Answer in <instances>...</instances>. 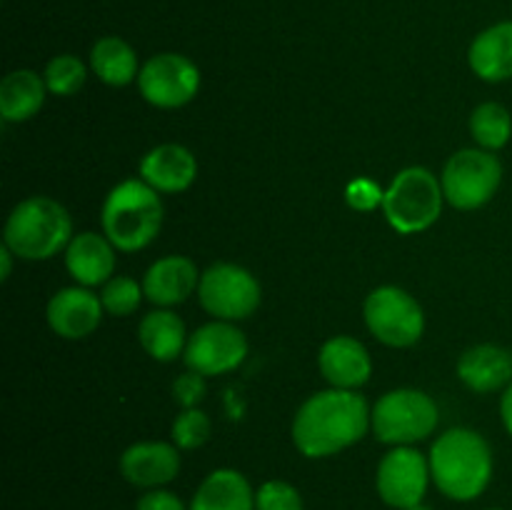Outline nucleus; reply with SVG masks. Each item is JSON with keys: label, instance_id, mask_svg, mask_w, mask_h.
<instances>
[{"label": "nucleus", "instance_id": "nucleus-1", "mask_svg": "<svg viewBox=\"0 0 512 510\" xmlns=\"http://www.w3.org/2000/svg\"><path fill=\"white\" fill-rule=\"evenodd\" d=\"M370 430V405L358 390L328 388L310 395L293 418V445L310 460L353 448Z\"/></svg>", "mask_w": 512, "mask_h": 510}, {"label": "nucleus", "instance_id": "nucleus-2", "mask_svg": "<svg viewBox=\"0 0 512 510\" xmlns=\"http://www.w3.org/2000/svg\"><path fill=\"white\" fill-rule=\"evenodd\" d=\"M433 485L455 503H473L493 483L495 458L488 438L473 428H450L428 453Z\"/></svg>", "mask_w": 512, "mask_h": 510}, {"label": "nucleus", "instance_id": "nucleus-3", "mask_svg": "<svg viewBox=\"0 0 512 510\" xmlns=\"http://www.w3.org/2000/svg\"><path fill=\"white\" fill-rule=\"evenodd\" d=\"M165 220L158 190L143 178H128L115 185L100 208V225L120 253L145 250L160 235Z\"/></svg>", "mask_w": 512, "mask_h": 510}, {"label": "nucleus", "instance_id": "nucleus-4", "mask_svg": "<svg viewBox=\"0 0 512 510\" xmlns=\"http://www.w3.org/2000/svg\"><path fill=\"white\" fill-rule=\"evenodd\" d=\"M68 208L48 195H30L10 210L3 228V245L20 260H50L65 253L73 240Z\"/></svg>", "mask_w": 512, "mask_h": 510}, {"label": "nucleus", "instance_id": "nucleus-5", "mask_svg": "<svg viewBox=\"0 0 512 510\" xmlns=\"http://www.w3.org/2000/svg\"><path fill=\"white\" fill-rule=\"evenodd\" d=\"M445 193L440 178L423 165H410L395 173L385 188L383 215L400 235H418L433 228L443 215Z\"/></svg>", "mask_w": 512, "mask_h": 510}, {"label": "nucleus", "instance_id": "nucleus-6", "mask_svg": "<svg viewBox=\"0 0 512 510\" xmlns=\"http://www.w3.org/2000/svg\"><path fill=\"white\" fill-rule=\"evenodd\" d=\"M440 408L425 390L395 388L370 408V430L383 445H415L438 430Z\"/></svg>", "mask_w": 512, "mask_h": 510}, {"label": "nucleus", "instance_id": "nucleus-7", "mask_svg": "<svg viewBox=\"0 0 512 510\" xmlns=\"http://www.w3.org/2000/svg\"><path fill=\"white\" fill-rule=\"evenodd\" d=\"M503 173V163L490 150L478 148V145L458 150L450 155L440 175L445 203L463 213L485 208L498 195Z\"/></svg>", "mask_w": 512, "mask_h": 510}, {"label": "nucleus", "instance_id": "nucleus-8", "mask_svg": "<svg viewBox=\"0 0 512 510\" xmlns=\"http://www.w3.org/2000/svg\"><path fill=\"white\" fill-rule=\"evenodd\" d=\"M363 318L370 335L388 348H413L425 333L423 305L398 285L370 290L363 303Z\"/></svg>", "mask_w": 512, "mask_h": 510}, {"label": "nucleus", "instance_id": "nucleus-9", "mask_svg": "<svg viewBox=\"0 0 512 510\" xmlns=\"http://www.w3.org/2000/svg\"><path fill=\"white\" fill-rule=\"evenodd\" d=\"M195 295L200 308L213 315V320H228V323L250 318L263 303V288L258 278L238 263H213L205 268Z\"/></svg>", "mask_w": 512, "mask_h": 510}, {"label": "nucleus", "instance_id": "nucleus-10", "mask_svg": "<svg viewBox=\"0 0 512 510\" xmlns=\"http://www.w3.org/2000/svg\"><path fill=\"white\" fill-rule=\"evenodd\" d=\"M430 483H433L430 460L415 445L390 448L375 470V490L380 500L393 510H408L425 503Z\"/></svg>", "mask_w": 512, "mask_h": 510}, {"label": "nucleus", "instance_id": "nucleus-11", "mask_svg": "<svg viewBox=\"0 0 512 510\" xmlns=\"http://www.w3.org/2000/svg\"><path fill=\"white\" fill-rule=\"evenodd\" d=\"M138 90L153 108H183L200 93V68L188 55L158 53L140 68Z\"/></svg>", "mask_w": 512, "mask_h": 510}, {"label": "nucleus", "instance_id": "nucleus-12", "mask_svg": "<svg viewBox=\"0 0 512 510\" xmlns=\"http://www.w3.org/2000/svg\"><path fill=\"white\" fill-rule=\"evenodd\" d=\"M248 338L243 330L228 320H210L190 333L183 363L203 378H215L238 370L248 358Z\"/></svg>", "mask_w": 512, "mask_h": 510}, {"label": "nucleus", "instance_id": "nucleus-13", "mask_svg": "<svg viewBox=\"0 0 512 510\" xmlns=\"http://www.w3.org/2000/svg\"><path fill=\"white\" fill-rule=\"evenodd\" d=\"M180 448L165 440H140L120 455V475L140 490L165 488L180 475Z\"/></svg>", "mask_w": 512, "mask_h": 510}, {"label": "nucleus", "instance_id": "nucleus-14", "mask_svg": "<svg viewBox=\"0 0 512 510\" xmlns=\"http://www.w3.org/2000/svg\"><path fill=\"white\" fill-rule=\"evenodd\" d=\"M105 308L100 295H95L83 285H70V288L58 290L48 300L45 308V320L50 330L63 340H83L100 328Z\"/></svg>", "mask_w": 512, "mask_h": 510}, {"label": "nucleus", "instance_id": "nucleus-15", "mask_svg": "<svg viewBox=\"0 0 512 510\" xmlns=\"http://www.w3.org/2000/svg\"><path fill=\"white\" fill-rule=\"evenodd\" d=\"M318 368L330 388L360 390L373 375V358L353 335H333L320 345Z\"/></svg>", "mask_w": 512, "mask_h": 510}, {"label": "nucleus", "instance_id": "nucleus-16", "mask_svg": "<svg viewBox=\"0 0 512 510\" xmlns=\"http://www.w3.org/2000/svg\"><path fill=\"white\" fill-rule=\"evenodd\" d=\"M200 275L203 273H198V265L188 255L158 258L143 275L145 300L155 308H175L198 293Z\"/></svg>", "mask_w": 512, "mask_h": 510}, {"label": "nucleus", "instance_id": "nucleus-17", "mask_svg": "<svg viewBox=\"0 0 512 510\" xmlns=\"http://www.w3.org/2000/svg\"><path fill=\"white\" fill-rule=\"evenodd\" d=\"M115 253H118V248L110 243L108 235L83 230V233L73 235L63 258L75 285H83V288H98L100 285L103 288L115 275Z\"/></svg>", "mask_w": 512, "mask_h": 510}, {"label": "nucleus", "instance_id": "nucleus-18", "mask_svg": "<svg viewBox=\"0 0 512 510\" xmlns=\"http://www.w3.org/2000/svg\"><path fill=\"white\" fill-rule=\"evenodd\" d=\"M140 178L160 195L185 193L198 178V160L185 145L160 143L140 160Z\"/></svg>", "mask_w": 512, "mask_h": 510}, {"label": "nucleus", "instance_id": "nucleus-19", "mask_svg": "<svg viewBox=\"0 0 512 510\" xmlns=\"http://www.w3.org/2000/svg\"><path fill=\"white\" fill-rule=\"evenodd\" d=\"M455 370L460 383L473 393H503L512 383V355L495 343H480L460 355Z\"/></svg>", "mask_w": 512, "mask_h": 510}, {"label": "nucleus", "instance_id": "nucleus-20", "mask_svg": "<svg viewBox=\"0 0 512 510\" xmlns=\"http://www.w3.org/2000/svg\"><path fill=\"white\" fill-rule=\"evenodd\" d=\"M470 70L485 83L512 78V20H500L475 35L468 50Z\"/></svg>", "mask_w": 512, "mask_h": 510}, {"label": "nucleus", "instance_id": "nucleus-21", "mask_svg": "<svg viewBox=\"0 0 512 510\" xmlns=\"http://www.w3.org/2000/svg\"><path fill=\"white\" fill-rule=\"evenodd\" d=\"M190 510H255V488L240 470L218 468L203 478Z\"/></svg>", "mask_w": 512, "mask_h": 510}, {"label": "nucleus", "instance_id": "nucleus-22", "mask_svg": "<svg viewBox=\"0 0 512 510\" xmlns=\"http://www.w3.org/2000/svg\"><path fill=\"white\" fill-rule=\"evenodd\" d=\"M188 330L173 308H155L138 325V343L158 363H173L185 353Z\"/></svg>", "mask_w": 512, "mask_h": 510}, {"label": "nucleus", "instance_id": "nucleus-23", "mask_svg": "<svg viewBox=\"0 0 512 510\" xmlns=\"http://www.w3.org/2000/svg\"><path fill=\"white\" fill-rule=\"evenodd\" d=\"M45 95L48 85L43 75L28 68L13 70L0 83V118L5 123H25L35 118L45 105Z\"/></svg>", "mask_w": 512, "mask_h": 510}, {"label": "nucleus", "instance_id": "nucleus-24", "mask_svg": "<svg viewBox=\"0 0 512 510\" xmlns=\"http://www.w3.org/2000/svg\"><path fill=\"white\" fill-rule=\"evenodd\" d=\"M143 65L138 63V53L128 40L118 35H105L95 40L90 50V70L100 83L110 88H125L130 83H138V75Z\"/></svg>", "mask_w": 512, "mask_h": 510}, {"label": "nucleus", "instance_id": "nucleus-25", "mask_svg": "<svg viewBox=\"0 0 512 510\" xmlns=\"http://www.w3.org/2000/svg\"><path fill=\"white\" fill-rule=\"evenodd\" d=\"M470 135L475 145L490 153H498L512 138V115L503 103H480L470 115Z\"/></svg>", "mask_w": 512, "mask_h": 510}, {"label": "nucleus", "instance_id": "nucleus-26", "mask_svg": "<svg viewBox=\"0 0 512 510\" xmlns=\"http://www.w3.org/2000/svg\"><path fill=\"white\" fill-rule=\"evenodd\" d=\"M43 78L50 95L70 98V95L78 93L85 85V80H88V68H85V63L78 55L63 53L48 60V65H45L43 70Z\"/></svg>", "mask_w": 512, "mask_h": 510}, {"label": "nucleus", "instance_id": "nucleus-27", "mask_svg": "<svg viewBox=\"0 0 512 510\" xmlns=\"http://www.w3.org/2000/svg\"><path fill=\"white\" fill-rule=\"evenodd\" d=\"M143 298V283H138L130 275H113L100 288V300H103L105 313L115 315V318H128V315H133L140 308V303H143Z\"/></svg>", "mask_w": 512, "mask_h": 510}, {"label": "nucleus", "instance_id": "nucleus-28", "mask_svg": "<svg viewBox=\"0 0 512 510\" xmlns=\"http://www.w3.org/2000/svg\"><path fill=\"white\" fill-rule=\"evenodd\" d=\"M170 435H173V443L178 445L180 450H198L203 448L210 440V435H213V423H210L205 410L185 408L180 410L178 418L173 420Z\"/></svg>", "mask_w": 512, "mask_h": 510}, {"label": "nucleus", "instance_id": "nucleus-29", "mask_svg": "<svg viewBox=\"0 0 512 510\" xmlns=\"http://www.w3.org/2000/svg\"><path fill=\"white\" fill-rule=\"evenodd\" d=\"M255 510H305V503L293 483L275 478L255 490Z\"/></svg>", "mask_w": 512, "mask_h": 510}, {"label": "nucleus", "instance_id": "nucleus-30", "mask_svg": "<svg viewBox=\"0 0 512 510\" xmlns=\"http://www.w3.org/2000/svg\"><path fill=\"white\" fill-rule=\"evenodd\" d=\"M383 198L385 190L370 178H355L353 183H348V188H345V200H348L350 208L358 210V213H370V210L375 208H383Z\"/></svg>", "mask_w": 512, "mask_h": 510}, {"label": "nucleus", "instance_id": "nucleus-31", "mask_svg": "<svg viewBox=\"0 0 512 510\" xmlns=\"http://www.w3.org/2000/svg\"><path fill=\"white\" fill-rule=\"evenodd\" d=\"M173 398L180 408H200L205 398V378L195 370H188V373L178 375L173 380Z\"/></svg>", "mask_w": 512, "mask_h": 510}, {"label": "nucleus", "instance_id": "nucleus-32", "mask_svg": "<svg viewBox=\"0 0 512 510\" xmlns=\"http://www.w3.org/2000/svg\"><path fill=\"white\" fill-rule=\"evenodd\" d=\"M135 510H190V505L173 490L155 488L143 490V495L135 503Z\"/></svg>", "mask_w": 512, "mask_h": 510}, {"label": "nucleus", "instance_id": "nucleus-33", "mask_svg": "<svg viewBox=\"0 0 512 510\" xmlns=\"http://www.w3.org/2000/svg\"><path fill=\"white\" fill-rule=\"evenodd\" d=\"M500 420H503V428L508 430L512 438V383L500 395Z\"/></svg>", "mask_w": 512, "mask_h": 510}, {"label": "nucleus", "instance_id": "nucleus-34", "mask_svg": "<svg viewBox=\"0 0 512 510\" xmlns=\"http://www.w3.org/2000/svg\"><path fill=\"white\" fill-rule=\"evenodd\" d=\"M13 250H8L3 245V248H0V263H3V270H0V280H8L10 278V273H13Z\"/></svg>", "mask_w": 512, "mask_h": 510}, {"label": "nucleus", "instance_id": "nucleus-35", "mask_svg": "<svg viewBox=\"0 0 512 510\" xmlns=\"http://www.w3.org/2000/svg\"><path fill=\"white\" fill-rule=\"evenodd\" d=\"M408 510H433V508H430L428 503H418V505H413V508H408Z\"/></svg>", "mask_w": 512, "mask_h": 510}, {"label": "nucleus", "instance_id": "nucleus-36", "mask_svg": "<svg viewBox=\"0 0 512 510\" xmlns=\"http://www.w3.org/2000/svg\"><path fill=\"white\" fill-rule=\"evenodd\" d=\"M485 510H503V508H485Z\"/></svg>", "mask_w": 512, "mask_h": 510}, {"label": "nucleus", "instance_id": "nucleus-37", "mask_svg": "<svg viewBox=\"0 0 512 510\" xmlns=\"http://www.w3.org/2000/svg\"><path fill=\"white\" fill-rule=\"evenodd\" d=\"M510 355H512V350H510Z\"/></svg>", "mask_w": 512, "mask_h": 510}]
</instances>
